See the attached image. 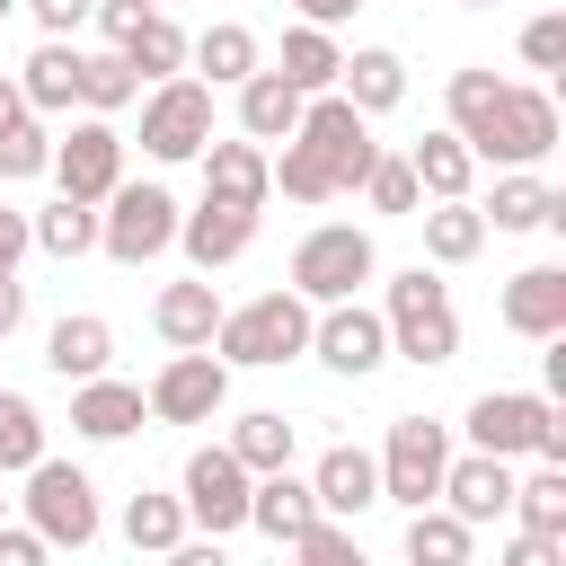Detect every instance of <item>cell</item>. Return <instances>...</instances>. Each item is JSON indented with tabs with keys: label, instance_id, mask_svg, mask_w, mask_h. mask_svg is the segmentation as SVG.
I'll use <instances>...</instances> for the list:
<instances>
[{
	"label": "cell",
	"instance_id": "cell-1",
	"mask_svg": "<svg viewBox=\"0 0 566 566\" xmlns=\"http://www.w3.org/2000/svg\"><path fill=\"white\" fill-rule=\"evenodd\" d=\"M371 150H380V142H371V115L345 106L336 88H318V97H301V124L265 150V168H274V195H292V203H336V195L363 186Z\"/></svg>",
	"mask_w": 566,
	"mask_h": 566
},
{
	"label": "cell",
	"instance_id": "cell-2",
	"mask_svg": "<svg viewBox=\"0 0 566 566\" xmlns=\"http://www.w3.org/2000/svg\"><path fill=\"white\" fill-rule=\"evenodd\" d=\"M380 327H389V363H416V371H442L460 354V310H451V283L442 265H398L380 283Z\"/></svg>",
	"mask_w": 566,
	"mask_h": 566
},
{
	"label": "cell",
	"instance_id": "cell-3",
	"mask_svg": "<svg viewBox=\"0 0 566 566\" xmlns=\"http://www.w3.org/2000/svg\"><path fill=\"white\" fill-rule=\"evenodd\" d=\"M212 354L230 363V371H283V363H301L310 354V301L292 292V283H274V292H256V301H221V327H212Z\"/></svg>",
	"mask_w": 566,
	"mask_h": 566
},
{
	"label": "cell",
	"instance_id": "cell-4",
	"mask_svg": "<svg viewBox=\"0 0 566 566\" xmlns=\"http://www.w3.org/2000/svg\"><path fill=\"white\" fill-rule=\"evenodd\" d=\"M469 451H495V460H557L566 469V407L548 389H478L469 416H460Z\"/></svg>",
	"mask_w": 566,
	"mask_h": 566
},
{
	"label": "cell",
	"instance_id": "cell-5",
	"mask_svg": "<svg viewBox=\"0 0 566 566\" xmlns=\"http://www.w3.org/2000/svg\"><path fill=\"white\" fill-rule=\"evenodd\" d=\"M18 513L44 531V548H97V531H106L97 478H88L80 460H53V451L18 469Z\"/></svg>",
	"mask_w": 566,
	"mask_h": 566
},
{
	"label": "cell",
	"instance_id": "cell-6",
	"mask_svg": "<svg viewBox=\"0 0 566 566\" xmlns=\"http://www.w3.org/2000/svg\"><path fill=\"white\" fill-rule=\"evenodd\" d=\"M283 283H292L310 310H318V301H354L363 283H380V239H371L363 221H318V230H301Z\"/></svg>",
	"mask_w": 566,
	"mask_h": 566
},
{
	"label": "cell",
	"instance_id": "cell-7",
	"mask_svg": "<svg viewBox=\"0 0 566 566\" xmlns=\"http://www.w3.org/2000/svg\"><path fill=\"white\" fill-rule=\"evenodd\" d=\"M142 159L150 168H186L203 142H212V88L195 71H168V80H142Z\"/></svg>",
	"mask_w": 566,
	"mask_h": 566
},
{
	"label": "cell",
	"instance_id": "cell-8",
	"mask_svg": "<svg viewBox=\"0 0 566 566\" xmlns=\"http://www.w3.org/2000/svg\"><path fill=\"white\" fill-rule=\"evenodd\" d=\"M177 195L159 186V177H124L106 203H97V248L115 256V265H159L168 248H177Z\"/></svg>",
	"mask_w": 566,
	"mask_h": 566
},
{
	"label": "cell",
	"instance_id": "cell-9",
	"mask_svg": "<svg viewBox=\"0 0 566 566\" xmlns=\"http://www.w3.org/2000/svg\"><path fill=\"white\" fill-rule=\"evenodd\" d=\"M142 407L150 424H212L230 407V363L212 345H168V363L142 380Z\"/></svg>",
	"mask_w": 566,
	"mask_h": 566
},
{
	"label": "cell",
	"instance_id": "cell-10",
	"mask_svg": "<svg viewBox=\"0 0 566 566\" xmlns=\"http://www.w3.org/2000/svg\"><path fill=\"white\" fill-rule=\"evenodd\" d=\"M380 504H398V513H416V504H433L442 495V460H451V424H433V416H389V433H380Z\"/></svg>",
	"mask_w": 566,
	"mask_h": 566
},
{
	"label": "cell",
	"instance_id": "cell-11",
	"mask_svg": "<svg viewBox=\"0 0 566 566\" xmlns=\"http://www.w3.org/2000/svg\"><path fill=\"white\" fill-rule=\"evenodd\" d=\"M177 504H186V522L203 539H239L248 531V469H239V451L230 442H195L186 469H177Z\"/></svg>",
	"mask_w": 566,
	"mask_h": 566
},
{
	"label": "cell",
	"instance_id": "cell-12",
	"mask_svg": "<svg viewBox=\"0 0 566 566\" xmlns=\"http://www.w3.org/2000/svg\"><path fill=\"white\" fill-rule=\"evenodd\" d=\"M548 150H557V97L504 80V97H495V115L478 133V168H539Z\"/></svg>",
	"mask_w": 566,
	"mask_h": 566
},
{
	"label": "cell",
	"instance_id": "cell-13",
	"mask_svg": "<svg viewBox=\"0 0 566 566\" xmlns=\"http://www.w3.org/2000/svg\"><path fill=\"white\" fill-rule=\"evenodd\" d=\"M124 150H133V142L115 133V115H88V106H80V124L53 133V168H44V177H53L62 195H80V203H106V195L124 186Z\"/></svg>",
	"mask_w": 566,
	"mask_h": 566
},
{
	"label": "cell",
	"instance_id": "cell-14",
	"mask_svg": "<svg viewBox=\"0 0 566 566\" xmlns=\"http://www.w3.org/2000/svg\"><path fill=\"white\" fill-rule=\"evenodd\" d=\"M310 354L336 371V380H371L389 363V327H380V301H318L310 310Z\"/></svg>",
	"mask_w": 566,
	"mask_h": 566
},
{
	"label": "cell",
	"instance_id": "cell-15",
	"mask_svg": "<svg viewBox=\"0 0 566 566\" xmlns=\"http://www.w3.org/2000/svg\"><path fill=\"white\" fill-rule=\"evenodd\" d=\"M195 168H203V195L212 203H239V212H265L274 203V168H265V142H248V133H212L203 150H195Z\"/></svg>",
	"mask_w": 566,
	"mask_h": 566
},
{
	"label": "cell",
	"instance_id": "cell-16",
	"mask_svg": "<svg viewBox=\"0 0 566 566\" xmlns=\"http://www.w3.org/2000/svg\"><path fill=\"white\" fill-rule=\"evenodd\" d=\"M433 504H451L469 531L504 522V513H513V460H495V451H451V460H442V495H433Z\"/></svg>",
	"mask_w": 566,
	"mask_h": 566
},
{
	"label": "cell",
	"instance_id": "cell-17",
	"mask_svg": "<svg viewBox=\"0 0 566 566\" xmlns=\"http://www.w3.org/2000/svg\"><path fill=\"white\" fill-rule=\"evenodd\" d=\"M177 248H186V265L195 274H221V265H239L248 248H256V212H239V203H195V212H177Z\"/></svg>",
	"mask_w": 566,
	"mask_h": 566
},
{
	"label": "cell",
	"instance_id": "cell-18",
	"mask_svg": "<svg viewBox=\"0 0 566 566\" xmlns=\"http://www.w3.org/2000/svg\"><path fill=\"white\" fill-rule=\"evenodd\" d=\"M142 424H150V407H142L133 380H115V371L71 380V433H80V442H133Z\"/></svg>",
	"mask_w": 566,
	"mask_h": 566
},
{
	"label": "cell",
	"instance_id": "cell-19",
	"mask_svg": "<svg viewBox=\"0 0 566 566\" xmlns=\"http://www.w3.org/2000/svg\"><path fill=\"white\" fill-rule=\"evenodd\" d=\"M495 318L513 327V336H566V265H522V274H504V292H495Z\"/></svg>",
	"mask_w": 566,
	"mask_h": 566
},
{
	"label": "cell",
	"instance_id": "cell-20",
	"mask_svg": "<svg viewBox=\"0 0 566 566\" xmlns=\"http://www.w3.org/2000/svg\"><path fill=\"white\" fill-rule=\"evenodd\" d=\"M310 495H318V513L354 522V513L380 504V460H371L363 442H327V451L310 460Z\"/></svg>",
	"mask_w": 566,
	"mask_h": 566
},
{
	"label": "cell",
	"instance_id": "cell-21",
	"mask_svg": "<svg viewBox=\"0 0 566 566\" xmlns=\"http://www.w3.org/2000/svg\"><path fill=\"white\" fill-rule=\"evenodd\" d=\"M478 212H486V230H566V195L539 168H495V195Z\"/></svg>",
	"mask_w": 566,
	"mask_h": 566
},
{
	"label": "cell",
	"instance_id": "cell-22",
	"mask_svg": "<svg viewBox=\"0 0 566 566\" xmlns=\"http://www.w3.org/2000/svg\"><path fill=\"white\" fill-rule=\"evenodd\" d=\"M212 327H221L212 274H177V283L150 292V336H159V345H212Z\"/></svg>",
	"mask_w": 566,
	"mask_h": 566
},
{
	"label": "cell",
	"instance_id": "cell-23",
	"mask_svg": "<svg viewBox=\"0 0 566 566\" xmlns=\"http://www.w3.org/2000/svg\"><path fill=\"white\" fill-rule=\"evenodd\" d=\"M318 513V495H310V478L283 460V469H256L248 478V531L256 539H274V548H292V531Z\"/></svg>",
	"mask_w": 566,
	"mask_h": 566
},
{
	"label": "cell",
	"instance_id": "cell-24",
	"mask_svg": "<svg viewBox=\"0 0 566 566\" xmlns=\"http://www.w3.org/2000/svg\"><path fill=\"white\" fill-rule=\"evenodd\" d=\"M44 371L53 380H88V371H115V327L97 310H62L44 327Z\"/></svg>",
	"mask_w": 566,
	"mask_h": 566
},
{
	"label": "cell",
	"instance_id": "cell-25",
	"mask_svg": "<svg viewBox=\"0 0 566 566\" xmlns=\"http://www.w3.org/2000/svg\"><path fill=\"white\" fill-rule=\"evenodd\" d=\"M18 97L35 115H71L80 106V44L71 35H35V53L18 62Z\"/></svg>",
	"mask_w": 566,
	"mask_h": 566
},
{
	"label": "cell",
	"instance_id": "cell-26",
	"mask_svg": "<svg viewBox=\"0 0 566 566\" xmlns=\"http://www.w3.org/2000/svg\"><path fill=\"white\" fill-rule=\"evenodd\" d=\"M230 106H239V133H248V142H265V150H274V142L301 124V88H292L274 62H256V71L230 88Z\"/></svg>",
	"mask_w": 566,
	"mask_h": 566
},
{
	"label": "cell",
	"instance_id": "cell-27",
	"mask_svg": "<svg viewBox=\"0 0 566 566\" xmlns=\"http://www.w3.org/2000/svg\"><path fill=\"white\" fill-rule=\"evenodd\" d=\"M416 221H424V265H469V256L495 239L469 195H433V203H416Z\"/></svg>",
	"mask_w": 566,
	"mask_h": 566
},
{
	"label": "cell",
	"instance_id": "cell-28",
	"mask_svg": "<svg viewBox=\"0 0 566 566\" xmlns=\"http://www.w3.org/2000/svg\"><path fill=\"white\" fill-rule=\"evenodd\" d=\"M186 62H195V80H203V88H239V80L265 62V44H256L239 18H212L203 35H186Z\"/></svg>",
	"mask_w": 566,
	"mask_h": 566
},
{
	"label": "cell",
	"instance_id": "cell-29",
	"mask_svg": "<svg viewBox=\"0 0 566 566\" xmlns=\"http://www.w3.org/2000/svg\"><path fill=\"white\" fill-rule=\"evenodd\" d=\"M336 97L363 106V115H389V106H407V62L389 44H354L345 71H336Z\"/></svg>",
	"mask_w": 566,
	"mask_h": 566
},
{
	"label": "cell",
	"instance_id": "cell-30",
	"mask_svg": "<svg viewBox=\"0 0 566 566\" xmlns=\"http://www.w3.org/2000/svg\"><path fill=\"white\" fill-rule=\"evenodd\" d=\"M274 71H283L301 97L336 88V71H345V44H336V27H310V18H292V27H283V53H274Z\"/></svg>",
	"mask_w": 566,
	"mask_h": 566
},
{
	"label": "cell",
	"instance_id": "cell-31",
	"mask_svg": "<svg viewBox=\"0 0 566 566\" xmlns=\"http://www.w3.org/2000/svg\"><path fill=\"white\" fill-rule=\"evenodd\" d=\"M407 168H416L424 203H433V195H469V186H478V150H469L451 124H433L424 142H407Z\"/></svg>",
	"mask_w": 566,
	"mask_h": 566
},
{
	"label": "cell",
	"instance_id": "cell-32",
	"mask_svg": "<svg viewBox=\"0 0 566 566\" xmlns=\"http://www.w3.org/2000/svg\"><path fill=\"white\" fill-rule=\"evenodd\" d=\"M398 548H407V566H469V557H478V531H469L451 504H416Z\"/></svg>",
	"mask_w": 566,
	"mask_h": 566
},
{
	"label": "cell",
	"instance_id": "cell-33",
	"mask_svg": "<svg viewBox=\"0 0 566 566\" xmlns=\"http://www.w3.org/2000/svg\"><path fill=\"white\" fill-rule=\"evenodd\" d=\"M230 451H239V469L256 478V469H283L292 451H301V424L283 416V407H248V416H230V433H221Z\"/></svg>",
	"mask_w": 566,
	"mask_h": 566
},
{
	"label": "cell",
	"instance_id": "cell-34",
	"mask_svg": "<svg viewBox=\"0 0 566 566\" xmlns=\"http://www.w3.org/2000/svg\"><path fill=\"white\" fill-rule=\"evenodd\" d=\"M513 522L539 531V539H566V469H557V460L513 469Z\"/></svg>",
	"mask_w": 566,
	"mask_h": 566
},
{
	"label": "cell",
	"instance_id": "cell-35",
	"mask_svg": "<svg viewBox=\"0 0 566 566\" xmlns=\"http://www.w3.org/2000/svg\"><path fill=\"white\" fill-rule=\"evenodd\" d=\"M27 230H35V256H88L97 248V203H80V195H53L44 212H27Z\"/></svg>",
	"mask_w": 566,
	"mask_h": 566
},
{
	"label": "cell",
	"instance_id": "cell-36",
	"mask_svg": "<svg viewBox=\"0 0 566 566\" xmlns=\"http://www.w3.org/2000/svg\"><path fill=\"white\" fill-rule=\"evenodd\" d=\"M142 80H168V71H186V27H177V9H142V27L115 44Z\"/></svg>",
	"mask_w": 566,
	"mask_h": 566
},
{
	"label": "cell",
	"instance_id": "cell-37",
	"mask_svg": "<svg viewBox=\"0 0 566 566\" xmlns=\"http://www.w3.org/2000/svg\"><path fill=\"white\" fill-rule=\"evenodd\" d=\"M186 531H195V522H186V504H177V495H159V486L124 495V539H133L142 557H168V548H177Z\"/></svg>",
	"mask_w": 566,
	"mask_h": 566
},
{
	"label": "cell",
	"instance_id": "cell-38",
	"mask_svg": "<svg viewBox=\"0 0 566 566\" xmlns=\"http://www.w3.org/2000/svg\"><path fill=\"white\" fill-rule=\"evenodd\" d=\"M495 97H504V80H495L486 62H469V71H451V80H442V115H451V133H460L469 150H478V133H486Z\"/></svg>",
	"mask_w": 566,
	"mask_h": 566
},
{
	"label": "cell",
	"instance_id": "cell-39",
	"mask_svg": "<svg viewBox=\"0 0 566 566\" xmlns=\"http://www.w3.org/2000/svg\"><path fill=\"white\" fill-rule=\"evenodd\" d=\"M133 97H142V71H133L115 44H106V53H80V106H88V115H124Z\"/></svg>",
	"mask_w": 566,
	"mask_h": 566
},
{
	"label": "cell",
	"instance_id": "cell-40",
	"mask_svg": "<svg viewBox=\"0 0 566 566\" xmlns=\"http://www.w3.org/2000/svg\"><path fill=\"white\" fill-rule=\"evenodd\" d=\"M371 212H389V221H416V203H424V186H416V168H407V150H371V168H363V186H354Z\"/></svg>",
	"mask_w": 566,
	"mask_h": 566
},
{
	"label": "cell",
	"instance_id": "cell-41",
	"mask_svg": "<svg viewBox=\"0 0 566 566\" xmlns=\"http://www.w3.org/2000/svg\"><path fill=\"white\" fill-rule=\"evenodd\" d=\"M44 451H53V442H44V407H35L27 389H9V380H0V469L18 478V469H27V460H44Z\"/></svg>",
	"mask_w": 566,
	"mask_h": 566
},
{
	"label": "cell",
	"instance_id": "cell-42",
	"mask_svg": "<svg viewBox=\"0 0 566 566\" xmlns=\"http://www.w3.org/2000/svg\"><path fill=\"white\" fill-rule=\"evenodd\" d=\"M53 168V115H18L0 124V186H27Z\"/></svg>",
	"mask_w": 566,
	"mask_h": 566
},
{
	"label": "cell",
	"instance_id": "cell-43",
	"mask_svg": "<svg viewBox=\"0 0 566 566\" xmlns=\"http://www.w3.org/2000/svg\"><path fill=\"white\" fill-rule=\"evenodd\" d=\"M292 557H310V566H345V557H363V548H354V522H336V513H310V522L292 531Z\"/></svg>",
	"mask_w": 566,
	"mask_h": 566
},
{
	"label": "cell",
	"instance_id": "cell-44",
	"mask_svg": "<svg viewBox=\"0 0 566 566\" xmlns=\"http://www.w3.org/2000/svg\"><path fill=\"white\" fill-rule=\"evenodd\" d=\"M522 62H531V71H566V9H539V18L522 27Z\"/></svg>",
	"mask_w": 566,
	"mask_h": 566
},
{
	"label": "cell",
	"instance_id": "cell-45",
	"mask_svg": "<svg viewBox=\"0 0 566 566\" xmlns=\"http://www.w3.org/2000/svg\"><path fill=\"white\" fill-rule=\"evenodd\" d=\"M18 9H27V18H35V35H80V27H88V9H97V0H18Z\"/></svg>",
	"mask_w": 566,
	"mask_h": 566
},
{
	"label": "cell",
	"instance_id": "cell-46",
	"mask_svg": "<svg viewBox=\"0 0 566 566\" xmlns=\"http://www.w3.org/2000/svg\"><path fill=\"white\" fill-rule=\"evenodd\" d=\"M44 557H53V548H44V531L0 513V566H44Z\"/></svg>",
	"mask_w": 566,
	"mask_h": 566
},
{
	"label": "cell",
	"instance_id": "cell-47",
	"mask_svg": "<svg viewBox=\"0 0 566 566\" xmlns=\"http://www.w3.org/2000/svg\"><path fill=\"white\" fill-rule=\"evenodd\" d=\"M35 256V230H27V212L18 203H0V274H18Z\"/></svg>",
	"mask_w": 566,
	"mask_h": 566
},
{
	"label": "cell",
	"instance_id": "cell-48",
	"mask_svg": "<svg viewBox=\"0 0 566 566\" xmlns=\"http://www.w3.org/2000/svg\"><path fill=\"white\" fill-rule=\"evenodd\" d=\"M566 557V539H539V531H513L504 539V566H557Z\"/></svg>",
	"mask_w": 566,
	"mask_h": 566
},
{
	"label": "cell",
	"instance_id": "cell-49",
	"mask_svg": "<svg viewBox=\"0 0 566 566\" xmlns=\"http://www.w3.org/2000/svg\"><path fill=\"white\" fill-rule=\"evenodd\" d=\"M18 327H27V283H18V274H0V345H9Z\"/></svg>",
	"mask_w": 566,
	"mask_h": 566
},
{
	"label": "cell",
	"instance_id": "cell-50",
	"mask_svg": "<svg viewBox=\"0 0 566 566\" xmlns=\"http://www.w3.org/2000/svg\"><path fill=\"white\" fill-rule=\"evenodd\" d=\"M292 9H301L310 27H345V18H354V9H371V0H292Z\"/></svg>",
	"mask_w": 566,
	"mask_h": 566
},
{
	"label": "cell",
	"instance_id": "cell-51",
	"mask_svg": "<svg viewBox=\"0 0 566 566\" xmlns=\"http://www.w3.org/2000/svg\"><path fill=\"white\" fill-rule=\"evenodd\" d=\"M18 115H35V106L18 97V71H0V124H18Z\"/></svg>",
	"mask_w": 566,
	"mask_h": 566
},
{
	"label": "cell",
	"instance_id": "cell-52",
	"mask_svg": "<svg viewBox=\"0 0 566 566\" xmlns=\"http://www.w3.org/2000/svg\"><path fill=\"white\" fill-rule=\"evenodd\" d=\"M0 513H18V495H9V469H0Z\"/></svg>",
	"mask_w": 566,
	"mask_h": 566
},
{
	"label": "cell",
	"instance_id": "cell-53",
	"mask_svg": "<svg viewBox=\"0 0 566 566\" xmlns=\"http://www.w3.org/2000/svg\"><path fill=\"white\" fill-rule=\"evenodd\" d=\"M460 9H495V0H460Z\"/></svg>",
	"mask_w": 566,
	"mask_h": 566
},
{
	"label": "cell",
	"instance_id": "cell-54",
	"mask_svg": "<svg viewBox=\"0 0 566 566\" xmlns=\"http://www.w3.org/2000/svg\"><path fill=\"white\" fill-rule=\"evenodd\" d=\"M9 9H18V0H0V18H9Z\"/></svg>",
	"mask_w": 566,
	"mask_h": 566
},
{
	"label": "cell",
	"instance_id": "cell-55",
	"mask_svg": "<svg viewBox=\"0 0 566 566\" xmlns=\"http://www.w3.org/2000/svg\"><path fill=\"white\" fill-rule=\"evenodd\" d=\"M159 9H177V0H159Z\"/></svg>",
	"mask_w": 566,
	"mask_h": 566
}]
</instances>
